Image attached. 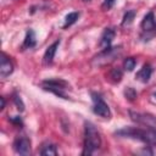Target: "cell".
Wrapping results in <instances>:
<instances>
[{
	"instance_id": "1",
	"label": "cell",
	"mask_w": 156,
	"mask_h": 156,
	"mask_svg": "<svg viewBox=\"0 0 156 156\" xmlns=\"http://www.w3.org/2000/svg\"><path fill=\"white\" fill-rule=\"evenodd\" d=\"M101 145V136L96 127L91 122L84 123V149L83 155H91L99 150Z\"/></svg>"
},
{
	"instance_id": "2",
	"label": "cell",
	"mask_w": 156,
	"mask_h": 156,
	"mask_svg": "<svg viewBox=\"0 0 156 156\" xmlns=\"http://www.w3.org/2000/svg\"><path fill=\"white\" fill-rule=\"evenodd\" d=\"M41 88L58 98L68 99L67 90L69 89V85L63 79H45L41 82Z\"/></svg>"
},
{
	"instance_id": "3",
	"label": "cell",
	"mask_w": 156,
	"mask_h": 156,
	"mask_svg": "<svg viewBox=\"0 0 156 156\" xmlns=\"http://www.w3.org/2000/svg\"><path fill=\"white\" fill-rule=\"evenodd\" d=\"M122 54V46H108L106 49H102V51H100L91 61L93 66H105L110 62H112L113 60H116L119 55Z\"/></svg>"
},
{
	"instance_id": "4",
	"label": "cell",
	"mask_w": 156,
	"mask_h": 156,
	"mask_svg": "<svg viewBox=\"0 0 156 156\" xmlns=\"http://www.w3.org/2000/svg\"><path fill=\"white\" fill-rule=\"evenodd\" d=\"M91 96H93V101H94V106H93L94 113L100 116V117H104V118H110L111 111H110L108 105L102 100V98L100 95L93 93Z\"/></svg>"
},
{
	"instance_id": "5",
	"label": "cell",
	"mask_w": 156,
	"mask_h": 156,
	"mask_svg": "<svg viewBox=\"0 0 156 156\" xmlns=\"http://www.w3.org/2000/svg\"><path fill=\"white\" fill-rule=\"evenodd\" d=\"M13 149L17 154L20 155H23V156H27L30 154V140L26 136H21V138H17L13 143Z\"/></svg>"
},
{
	"instance_id": "6",
	"label": "cell",
	"mask_w": 156,
	"mask_h": 156,
	"mask_svg": "<svg viewBox=\"0 0 156 156\" xmlns=\"http://www.w3.org/2000/svg\"><path fill=\"white\" fill-rule=\"evenodd\" d=\"M140 27H141L144 33H154V32H156V21H155L154 12H149V13L145 15V17L141 21Z\"/></svg>"
},
{
	"instance_id": "7",
	"label": "cell",
	"mask_w": 156,
	"mask_h": 156,
	"mask_svg": "<svg viewBox=\"0 0 156 156\" xmlns=\"http://www.w3.org/2000/svg\"><path fill=\"white\" fill-rule=\"evenodd\" d=\"M115 35H116V30H115L113 28H105V30L102 32L101 38H100V43H99L100 48H101V49L108 48V46L111 45V43H112Z\"/></svg>"
},
{
	"instance_id": "8",
	"label": "cell",
	"mask_w": 156,
	"mask_h": 156,
	"mask_svg": "<svg viewBox=\"0 0 156 156\" xmlns=\"http://www.w3.org/2000/svg\"><path fill=\"white\" fill-rule=\"evenodd\" d=\"M60 39L56 40L55 43H52L46 50H45V54H44V57H43V62L44 65H51L52 61H54V57H55V54L58 49V45H60Z\"/></svg>"
},
{
	"instance_id": "9",
	"label": "cell",
	"mask_w": 156,
	"mask_h": 156,
	"mask_svg": "<svg viewBox=\"0 0 156 156\" xmlns=\"http://www.w3.org/2000/svg\"><path fill=\"white\" fill-rule=\"evenodd\" d=\"M13 72V65L12 62L6 57L5 54L1 55V65H0V74L1 77H7Z\"/></svg>"
},
{
	"instance_id": "10",
	"label": "cell",
	"mask_w": 156,
	"mask_h": 156,
	"mask_svg": "<svg viewBox=\"0 0 156 156\" xmlns=\"http://www.w3.org/2000/svg\"><path fill=\"white\" fill-rule=\"evenodd\" d=\"M151 74H152V68H151V66H150L149 63H146V65H144V66L138 71V73L135 74V78H136L139 82H141V83H146V82H149V79L151 78Z\"/></svg>"
},
{
	"instance_id": "11",
	"label": "cell",
	"mask_w": 156,
	"mask_h": 156,
	"mask_svg": "<svg viewBox=\"0 0 156 156\" xmlns=\"http://www.w3.org/2000/svg\"><path fill=\"white\" fill-rule=\"evenodd\" d=\"M37 44V39H35V33L33 29H29L26 34V38H24V41H23V48L24 49H30L33 46H35Z\"/></svg>"
},
{
	"instance_id": "12",
	"label": "cell",
	"mask_w": 156,
	"mask_h": 156,
	"mask_svg": "<svg viewBox=\"0 0 156 156\" xmlns=\"http://www.w3.org/2000/svg\"><path fill=\"white\" fill-rule=\"evenodd\" d=\"M40 155H43V156H55V155H57L56 146L52 145V144H45V145H43V147L40 150Z\"/></svg>"
},
{
	"instance_id": "13",
	"label": "cell",
	"mask_w": 156,
	"mask_h": 156,
	"mask_svg": "<svg viewBox=\"0 0 156 156\" xmlns=\"http://www.w3.org/2000/svg\"><path fill=\"white\" fill-rule=\"evenodd\" d=\"M79 17V12H69L66 17H65V23H63V28H67L69 26H72L73 23L77 22Z\"/></svg>"
},
{
	"instance_id": "14",
	"label": "cell",
	"mask_w": 156,
	"mask_h": 156,
	"mask_svg": "<svg viewBox=\"0 0 156 156\" xmlns=\"http://www.w3.org/2000/svg\"><path fill=\"white\" fill-rule=\"evenodd\" d=\"M122 76H123V72H122V69L118 68V67H117V68H112L111 72H110V79H111L113 83L121 82Z\"/></svg>"
},
{
	"instance_id": "15",
	"label": "cell",
	"mask_w": 156,
	"mask_h": 156,
	"mask_svg": "<svg viewBox=\"0 0 156 156\" xmlns=\"http://www.w3.org/2000/svg\"><path fill=\"white\" fill-rule=\"evenodd\" d=\"M134 17H135V11H134V10H130V11H127V12L124 13V16H123V21H122V26H128V24H130V23L133 22V20H134Z\"/></svg>"
},
{
	"instance_id": "16",
	"label": "cell",
	"mask_w": 156,
	"mask_h": 156,
	"mask_svg": "<svg viewBox=\"0 0 156 156\" xmlns=\"http://www.w3.org/2000/svg\"><path fill=\"white\" fill-rule=\"evenodd\" d=\"M135 65H136V61H135L134 57H127V58L124 60V62H123V67H124V69L128 71V72H132V71L134 69Z\"/></svg>"
},
{
	"instance_id": "17",
	"label": "cell",
	"mask_w": 156,
	"mask_h": 156,
	"mask_svg": "<svg viewBox=\"0 0 156 156\" xmlns=\"http://www.w3.org/2000/svg\"><path fill=\"white\" fill-rule=\"evenodd\" d=\"M124 96H126L129 101H134V100L138 98V94H136V91H135L134 88L128 87V88L124 90Z\"/></svg>"
},
{
	"instance_id": "18",
	"label": "cell",
	"mask_w": 156,
	"mask_h": 156,
	"mask_svg": "<svg viewBox=\"0 0 156 156\" xmlns=\"http://www.w3.org/2000/svg\"><path fill=\"white\" fill-rule=\"evenodd\" d=\"M13 102H15V105L17 106V110H18L20 112L24 111V104H23L22 99H21L18 95H15V98H13Z\"/></svg>"
},
{
	"instance_id": "19",
	"label": "cell",
	"mask_w": 156,
	"mask_h": 156,
	"mask_svg": "<svg viewBox=\"0 0 156 156\" xmlns=\"http://www.w3.org/2000/svg\"><path fill=\"white\" fill-rule=\"evenodd\" d=\"M115 2H116V0H104V2H102V9H104V10H110V9L115 5Z\"/></svg>"
},
{
	"instance_id": "20",
	"label": "cell",
	"mask_w": 156,
	"mask_h": 156,
	"mask_svg": "<svg viewBox=\"0 0 156 156\" xmlns=\"http://www.w3.org/2000/svg\"><path fill=\"white\" fill-rule=\"evenodd\" d=\"M10 121H11L12 123H15V124H17V126H22V119H21V117H18V116H15V117H11V118H10Z\"/></svg>"
},
{
	"instance_id": "21",
	"label": "cell",
	"mask_w": 156,
	"mask_h": 156,
	"mask_svg": "<svg viewBox=\"0 0 156 156\" xmlns=\"http://www.w3.org/2000/svg\"><path fill=\"white\" fill-rule=\"evenodd\" d=\"M0 100H1V110H4V107H5V99L4 98H0Z\"/></svg>"
},
{
	"instance_id": "22",
	"label": "cell",
	"mask_w": 156,
	"mask_h": 156,
	"mask_svg": "<svg viewBox=\"0 0 156 156\" xmlns=\"http://www.w3.org/2000/svg\"><path fill=\"white\" fill-rule=\"evenodd\" d=\"M154 96H155V98H156V93H155V94H154Z\"/></svg>"
},
{
	"instance_id": "23",
	"label": "cell",
	"mask_w": 156,
	"mask_h": 156,
	"mask_svg": "<svg viewBox=\"0 0 156 156\" xmlns=\"http://www.w3.org/2000/svg\"><path fill=\"white\" fill-rule=\"evenodd\" d=\"M83 1H90V0H83Z\"/></svg>"
}]
</instances>
